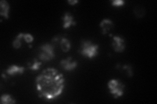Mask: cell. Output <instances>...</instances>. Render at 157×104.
I'll use <instances>...</instances> for the list:
<instances>
[{"label":"cell","instance_id":"cell-1","mask_svg":"<svg viewBox=\"0 0 157 104\" xmlns=\"http://www.w3.org/2000/svg\"><path fill=\"white\" fill-rule=\"evenodd\" d=\"M36 83L39 96L52 100L61 95L64 88L65 79L56 69L48 68L36 77Z\"/></svg>","mask_w":157,"mask_h":104},{"label":"cell","instance_id":"cell-2","mask_svg":"<svg viewBox=\"0 0 157 104\" xmlns=\"http://www.w3.org/2000/svg\"><path fill=\"white\" fill-rule=\"evenodd\" d=\"M99 46L94 44L90 41H82L79 52L81 55L90 59L96 57L98 54Z\"/></svg>","mask_w":157,"mask_h":104},{"label":"cell","instance_id":"cell-3","mask_svg":"<svg viewBox=\"0 0 157 104\" xmlns=\"http://www.w3.org/2000/svg\"><path fill=\"white\" fill-rule=\"evenodd\" d=\"M55 45L52 44L46 43L40 46V52L39 53V58L43 61H48L54 59L55 57Z\"/></svg>","mask_w":157,"mask_h":104},{"label":"cell","instance_id":"cell-4","mask_svg":"<svg viewBox=\"0 0 157 104\" xmlns=\"http://www.w3.org/2000/svg\"><path fill=\"white\" fill-rule=\"evenodd\" d=\"M110 92L114 96L115 98L122 96L124 94V85L118 80H111L108 82Z\"/></svg>","mask_w":157,"mask_h":104},{"label":"cell","instance_id":"cell-5","mask_svg":"<svg viewBox=\"0 0 157 104\" xmlns=\"http://www.w3.org/2000/svg\"><path fill=\"white\" fill-rule=\"evenodd\" d=\"M112 46L117 52H122L126 48L124 39L120 36H114L113 41L112 42Z\"/></svg>","mask_w":157,"mask_h":104},{"label":"cell","instance_id":"cell-6","mask_svg":"<svg viewBox=\"0 0 157 104\" xmlns=\"http://www.w3.org/2000/svg\"><path fill=\"white\" fill-rule=\"evenodd\" d=\"M60 66L62 68L66 71L73 70L77 66V62L76 61H73L71 57H68L66 59H63L60 63Z\"/></svg>","mask_w":157,"mask_h":104},{"label":"cell","instance_id":"cell-7","mask_svg":"<svg viewBox=\"0 0 157 104\" xmlns=\"http://www.w3.org/2000/svg\"><path fill=\"white\" fill-rule=\"evenodd\" d=\"M100 26L101 28L102 33L107 34L111 31L114 27V24L109 19H104L100 23Z\"/></svg>","mask_w":157,"mask_h":104},{"label":"cell","instance_id":"cell-8","mask_svg":"<svg viewBox=\"0 0 157 104\" xmlns=\"http://www.w3.org/2000/svg\"><path fill=\"white\" fill-rule=\"evenodd\" d=\"M63 24V28L67 29L70 27L71 25H75V22L74 21V18H73L72 14L70 13H66L62 18Z\"/></svg>","mask_w":157,"mask_h":104},{"label":"cell","instance_id":"cell-9","mask_svg":"<svg viewBox=\"0 0 157 104\" xmlns=\"http://www.w3.org/2000/svg\"><path fill=\"white\" fill-rule=\"evenodd\" d=\"M25 70L24 66H18L17 65H12L9 66L7 70L6 73L9 76H14L17 74H22Z\"/></svg>","mask_w":157,"mask_h":104},{"label":"cell","instance_id":"cell-10","mask_svg":"<svg viewBox=\"0 0 157 104\" xmlns=\"http://www.w3.org/2000/svg\"><path fill=\"white\" fill-rule=\"evenodd\" d=\"M9 5L6 0H2L0 2V14L5 18H9Z\"/></svg>","mask_w":157,"mask_h":104},{"label":"cell","instance_id":"cell-11","mask_svg":"<svg viewBox=\"0 0 157 104\" xmlns=\"http://www.w3.org/2000/svg\"><path fill=\"white\" fill-rule=\"evenodd\" d=\"M60 46L62 50L64 52H67L71 48V43L70 41L66 38H62L60 42Z\"/></svg>","mask_w":157,"mask_h":104},{"label":"cell","instance_id":"cell-12","mask_svg":"<svg viewBox=\"0 0 157 104\" xmlns=\"http://www.w3.org/2000/svg\"><path fill=\"white\" fill-rule=\"evenodd\" d=\"M16 101L9 95H3L1 97V103L3 104L14 103Z\"/></svg>","mask_w":157,"mask_h":104},{"label":"cell","instance_id":"cell-13","mask_svg":"<svg viewBox=\"0 0 157 104\" xmlns=\"http://www.w3.org/2000/svg\"><path fill=\"white\" fill-rule=\"evenodd\" d=\"M23 37H24V33H19L18 35L13 41V46L14 48L18 49V48H19L21 46V45H22L21 39L23 38Z\"/></svg>","mask_w":157,"mask_h":104},{"label":"cell","instance_id":"cell-14","mask_svg":"<svg viewBox=\"0 0 157 104\" xmlns=\"http://www.w3.org/2000/svg\"><path fill=\"white\" fill-rule=\"evenodd\" d=\"M41 62L40 61H38L36 59H33V64L32 65H29L28 66V68L29 70H32L33 71H36V70H38L39 68H40V66L41 65Z\"/></svg>","mask_w":157,"mask_h":104},{"label":"cell","instance_id":"cell-15","mask_svg":"<svg viewBox=\"0 0 157 104\" xmlns=\"http://www.w3.org/2000/svg\"><path fill=\"white\" fill-rule=\"evenodd\" d=\"M134 13L137 17H143L145 14V10L141 6H137L134 9Z\"/></svg>","mask_w":157,"mask_h":104},{"label":"cell","instance_id":"cell-16","mask_svg":"<svg viewBox=\"0 0 157 104\" xmlns=\"http://www.w3.org/2000/svg\"><path fill=\"white\" fill-rule=\"evenodd\" d=\"M23 38L24 39V41H25L28 43L32 42L33 41V37L29 33H26V34L24 33Z\"/></svg>","mask_w":157,"mask_h":104},{"label":"cell","instance_id":"cell-17","mask_svg":"<svg viewBox=\"0 0 157 104\" xmlns=\"http://www.w3.org/2000/svg\"><path fill=\"white\" fill-rule=\"evenodd\" d=\"M125 3V2L123 0H113L112 1L111 4L114 7H121Z\"/></svg>","mask_w":157,"mask_h":104},{"label":"cell","instance_id":"cell-18","mask_svg":"<svg viewBox=\"0 0 157 104\" xmlns=\"http://www.w3.org/2000/svg\"><path fill=\"white\" fill-rule=\"evenodd\" d=\"M123 69L124 70H126L127 72H128V76L129 77L132 76L133 75V72H132V68L131 66L130 65H124L123 66Z\"/></svg>","mask_w":157,"mask_h":104},{"label":"cell","instance_id":"cell-19","mask_svg":"<svg viewBox=\"0 0 157 104\" xmlns=\"http://www.w3.org/2000/svg\"><path fill=\"white\" fill-rule=\"evenodd\" d=\"M78 2L77 1V0H68L67 1V3L69 4H70L71 5H74L77 3H78Z\"/></svg>","mask_w":157,"mask_h":104}]
</instances>
